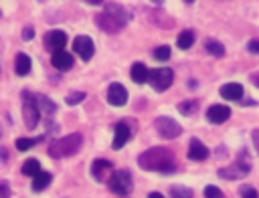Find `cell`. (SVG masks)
<instances>
[{
  "label": "cell",
  "mask_w": 259,
  "mask_h": 198,
  "mask_svg": "<svg viewBox=\"0 0 259 198\" xmlns=\"http://www.w3.org/2000/svg\"><path fill=\"white\" fill-rule=\"evenodd\" d=\"M138 166L148 172H160V174H174L178 170L174 152L166 145H154L138 156Z\"/></svg>",
  "instance_id": "1"
},
{
  "label": "cell",
  "mask_w": 259,
  "mask_h": 198,
  "mask_svg": "<svg viewBox=\"0 0 259 198\" xmlns=\"http://www.w3.org/2000/svg\"><path fill=\"white\" fill-rule=\"evenodd\" d=\"M130 18H132V12L130 10H125V8L117 6V4H107L103 12L95 14V24L103 32L113 34V32H119L130 22Z\"/></svg>",
  "instance_id": "2"
},
{
  "label": "cell",
  "mask_w": 259,
  "mask_h": 198,
  "mask_svg": "<svg viewBox=\"0 0 259 198\" xmlns=\"http://www.w3.org/2000/svg\"><path fill=\"white\" fill-rule=\"evenodd\" d=\"M83 143V135L81 133H69L65 137H59L55 139L51 145H49V156L59 160V158H67V156H73L79 152Z\"/></svg>",
  "instance_id": "3"
},
{
  "label": "cell",
  "mask_w": 259,
  "mask_h": 198,
  "mask_svg": "<svg viewBox=\"0 0 259 198\" xmlns=\"http://www.w3.org/2000/svg\"><path fill=\"white\" fill-rule=\"evenodd\" d=\"M109 190L117 196H125L134 190V178L127 170H115L109 178Z\"/></svg>",
  "instance_id": "4"
},
{
  "label": "cell",
  "mask_w": 259,
  "mask_h": 198,
  "mask_svg": "<svg viewBox=\"0 0 259 198\" xmlns=\"http://www.w3.org/2000/svg\"><path fill=\"white\" fill-rule=\"evenodd\" d=\"M22 117H24V123L28 129L36 127L40 111L36 107V95H32L30 91H22Z\"/></svg>",
  "instance_id": "5"
},
{
  "label": "cell",
  "mask_w": 259,
  "mask_h": 198,
  "mask_svg": "<svg viewBox=\"0 0 259 198\" xmlns=\"http://www.w3.org/2000/svg\"><path fill=\"white\" fill-rule=\"evenodd\" d=\"M239 156H241V158H239L235 164H231V166L219 170V176H221V178H225V180H237V178H245V176L251 172V164H249V160L245 158L247 152L243 150Z\"/></svg>",
  "instance_id": "6"
},
{
  "label": "cell",
  "mask_w": 259,
  "mask_h": 198,
  "mask_svg": "<svg viewBox=\"0 0 259 198\" xmlns=\"http://www.w3.org/2000/svg\"><path fill=\"white\" fill-rule=\"evenodd\" d=\"M172 81H174V71L172 69H168V67H164V69H152L150 73H148V83L156 89V91H166L170 85H172Z\"/></svg>",
  "instance_id": "7"
},
{
  "label": "cell",
  "mask_w": 259,
  "mask_h": 198,
  "mask_svg": "<svg viewBox=\"0 0 259 198\" xmlns=\"http://www.w3.org/2000/svg\"><path fill=\"white\" fill-rule=\"evenodd\" d=\"M154 125H156V129H158V133H160L162 137H166V139H174V137H178V135L182 133V127H180L172 117H156Z\"/></svg>",
  "instance_id": "8"
},
{
  "label": "cell",
  "mask_w": 259,
  "mask_h": 198,
  "mask_svg": "<svg viewBox=\"0 0 259 198\" xmlns=\"http://www.w3.org/2000/svg\"><path fill=\"white\" fill-rule=\"evenodd\" d=\"M73 51H75L83 61H89V59L93 57V53H95V44H93L91 36L79 34V36H75V40H73Z\"/></svg>",
  "instance_id": "9"
},
{
  "label": "cell",
  "mask_w": 259,
  "mask_h": 198,
  "mask_svg": "<svg viewBox=\"0 0 259 198\" xmlns=\"http://www.w3.org/2000/svg\"><path fill=\"white\" fill-rule=\"evenodd\" d=\"M130 123H132V121H119V123H115V135H113V141H111L113 150L123 147V145H125V141L132 137V133H134V131H132Z\"/></svg>",
  "instance_id": "10"
},
{
  "label": "cell",
  "mask_w": 259,
  "mask_h": 198,
  "mask_svg": "<svg viewBox=\"0 0 259 198\" xmlns=\"http://www.w3.org/2000/svg\"><path fill=\"white\" fill-rule=\"evenodd\" d=\"M65 42H67V34L63 30H49L45 34V46H47V51H53V53L63 51Z\"/></svg>",
  "instance_id": "11"
},
{
  "label": "cell",
  "mask_w": 259,
  "mask_h": 198,
  "mask_svg": "<svg viewBox=\"0 0 259 198\" xmlns=\"http://www.w3.org/2000/svg\"><path fill=\"white\" fill-rule=\"evenodd\" d=\"M107 101L115 107H121L127 103V91L121 83H111L109 89H107Z\"/></svg>",
  "instance_id": "12"
},
{
  "label": "cell",
  "mask_w": 259,
  "mask_h": 198,
  "mask_svg": "<svg viewBox=\"0 0 259 198\" xmlns=\"http://www.w3.org/2000/svg\"><path fill=\"white\" fill-rule=\"evenodd\" d=\"M231 117V107H227V105H210L208 109H206V119H208V123H214V125H219V123H223V121H227Z\"/></svg>",
  "instance_id": "13"
},
{
  "label": "cell",
  "mask_w": 259,
  "mask_h": 198,
  "mask_svg": "<svg viewBox=\"0 0 259 198\" xmlns=\"http://www.w3.org/2000/svg\"><path fill=\"white\" fill-rule=\"evenodd\" d=\"M109 172H113V164H111L109 160H103V158L93 160V164H91V176H93L97 182H103Z\"/></svg>",
  "instance_id": "14"
},
{
  "label": "cell",
  "mask_w": 259,
  "mask_h": 198,
  "mask_svg": "<svg viewBox=\"0 0 259 198\" xmlns=\"http://www.w3.org/2000/svg\"><path fill=\"white\" fill-rule=\"evenodd\" d=\"M208 147L200 141V139H196V137H192L190 139V145H188V158L190 160H194V162H202V160H206L208 158Z\"/></svg>",
  "instance_id": "15"
},
{
  "label": "cell",
  "mask_w": 259,
  "mask_h": 198,
  "mask_svg": "<svg viewBox=\"0 0 259 198\" xmlns=\"http://www.w3.org/2000/svg\"><path fill=\"white\" fill-rule=\"evenodd\" d=\"M243 95H245V89L239 83H227L221 87V97L227 101H241Z\"/></svg>",
  "instance_id": "16"
},
{
  "label": "cell",
  "mask_w": 259,
  "mask_h": 198,
  "mask_svg": "<svg viewBox=\"0 0 259 198\" xmlns=\"http://www.w3.org/2000/svg\"><path fill=\"white\" fill-rule=\"evenodd\" d=\"M51 63H53V67L59 69V71H69V69L73 67V55L67 53L65 48H63V51H57V53H53Z\"/></svg>",
  "instance_id": "17"
},
{
  "label": "cell",
  "mask_w": 259,
  "mask_h": 198,
  "mask_svg": "<svg viewBox=\"0 0 259 198\" xmlns=\"http://www.w3.org/2000/svg\"><path fill=\"white\" fill-rule=\"evenodd\" d=\"M30 57L28 55H24V53H18L16 55V59H14V71H16V75H20V77H24V75H28L30 73Z\"/></svg>",
  "instance_id": "18"
},
{
  "label": "cell",
  "mask_w": 259,
  "mask_h": 198,
  "mask_svg": "<svg viewBox=\"0 0 259 198\" xmlns=\"http://www.w3.org/2000/svg\"><path fill=\"white\" fill-rule=\"evenodd\" d=\"M148 73H150V69L144 63H134L132 65V81L134 83H138V85L146 83L148 81Z\"/></svg>",
  "instance_id": "19"
},
{
  "label": "cell",
  "mask_w": 259,
  "mask_h": 198,
  "mask_svg": "<svg viewBox=\"0 0 259 198\" xmlns=\"http://www.w3.org/2000/svg\"><path fill=\"white\" fill-rule=\"evenodd\" d=\"M51 180H53V176H51L49 172H42V170H40V172L32 178V190H34V192H42L45 188H49Z\"/></svg>",
  "instance_id": "20"
},
{
  "label": "cell",
  "mask_w": 259,
  "mask_h": 198,
  "mask_svg": "<svg viewBox=\"0 0 259 198\" xmlns=\"http://www.w3.org/2000/svg\"><path fill=\"white\" fill-rule=\"evenodd\" d=\"M36 107H38V111L45 113V115H53V113L57 111L55 101H51L47 95H36Z\"/></svg>",
  "instance_id": "21"
},
{
  "label": "cell",
  "mask_w": 259,
  "mask_h": 198,
  "mask_svg": "<svg viewBox=\"0 0 259 198\" xmlns=\"http://www.w3.org/2000/svg\"><path fill=\"white\" fill-rule=\"evenodd\" d=\"M204 48H206L212 57H217V59L225 57V44H223L221 40H217V38H206V40H204Z\"/></svg>",
  "instance_id": "22"
},
{
  "label": "cell",
  "mask_w": 259,
  "mask_h": 198,
  "mask_svg": "<svg viewBox=\"0 0 259 198\" xmlns=\"http://www.w3.org/2000/svg\"><path fill=\"white\" fill-rule=\"evenodd\" d=\"M192 42H194V32H192L190 28L182 30V32L178 34V38H176V44H178V48H182V51L190 48V46H192Z\"/></svg>",
  "instance_id": "23"
},
{
  "label": "cell",
  "mask_w": 259,
  "mask_h": 198,
  "mask_svg": "<svg viewBox=\"0 0 259 198\" xmlns=\"http://www.w3.org/2000/svg\"><path fill=\"white\" fill-rule=\"evenodd\" d=\"M20 172L24 174V176H36L38 172H40V164H38V160H34V158H30V160H26L24 164H22V168H20Z\"/></svg>",
  "instance_id": "24"
},
{
  "label": "cell",
  "mask_w": 259,
  "mask_h": 198,
  "mask_svg": "<svg viewBox=\"0 0 259 198\" xmlns=\"http://www.w3.org/2000/svg\"><path fill=\"white\" fill-rule=\"evenodd\" d=\"M178 111H180L182 115H194V113L198 111V101H194V99L182 101V103H178Z\"/></svg>",
  "instance_id": "25"
},
{
  "label": "cell",
  "mask_w": 259,
  "mask_h": 198,
  "mask_svg": "<svg viewBox=\"0 0 259 198\" xmlns=\"http://www.w3.org/2000/svg\"><path fill=\"white\" fill-rule=\"evenodd\" d=\"M192 196H194V192L188 186H172L170 188V198H192Z\"/></svg>",
  "instance_id": "26"
},
{
  "label": "cell",
  "mask_w": 259,
  "mask_h": 198,
  "mask_svg": "<svg viewBox=\"0 0 259 198\" xmlns=\"http://www.w3.org/2000/svg\"><path fill=\"white\" fill-rule=\"evenodd\" d=\"M40 139H42V137H18V139H16V150L26 152V150H30L32 145H36Z\"/></svg>",
  "instance_id": "27"
},
{
  "label": "cell",
  "mask_w": 259,
  "mask_h": 198,
  "mask_svg": "<svg viewBox=\"0 0 259 198\" xmlns=\"http://www.w3.org/2000/svg\"><path fill=\"white\" fill-rule=\"evenodd\" d=\"M154 59H156V61H168V59H170V46L162 44V46L154 48Z\"/></svg>",
  "instance_id": "28"
},
{
  "label": "cell",
  "mask_w": 259,
  "mask_h": 198,
  "mask_svg": "<svg viewBox=\"0 0 259 198\" xmlns=\"http://www.w3.org/2000/svg\"><path fill=\"white\" fill-rule=\"evenodd\" d=\"M85 99V93L83 91H75V93H69L67 97H65V103L67 105H77V103H81Z\"/></svg>",
  "instance_id": "29"
},
{
  "label": "cell",
  "mask_w": 259,
  "mask_h": 198,
  "mask_svg": "<svg viewBox=\"0 0 259 198\" xmlns=\"http://www.w3.org/2000/svg\"><path fill=\"white\" fill-rule=\"evenodd\" d=\"M204 198H223V192H221V188H219V186L208 184V186L204 188Z\"/></svg>",
  "instance_id": "30"
},
{
  "label": "cell",
  "mask_w": 259,
  "mask_h": 198,
  "mask_svg": "<svg viewBox=\"0 0 259 198\" xmlns=\"http://www.w3.org/2000/svg\"><path fill=\"white\" fill-rule=\"evenodd\" d=\"M239 196H241V198H257V190H255L253 186L245 184V186L239 188Z\"/></svg>",
  "instance_id": "31"
},
{
  "label": "cell",
  "mask_w": 259,
  "mask_h": 198,
  "mask_svg": "<svg viewBox=\"0 0 259 198\" xmlns=\"http://www.w3.org/2000/svg\"><path fill=\"white\" fill-rule=\"evenodd\" d=\"M247 51L253 53V55H259V38H251L247 42Z\"/></svg>",
  "instance_id": "32"
},
{
  "label": "cell",
  "mask_w": 259,
  "mask_h": 198,
  "mask_svg": "<svg viewBox=\"0 0 259 198\" xmlns=\"http://www.w3.org/2000/svg\"><path fill=\"white\" fill-rule=\"evenodd\" d=\"M10 196V186L8 182H0V198H8Z\"/></svg>",
  "instance_id": "33"
},
{
  "label": "cell",
  "mask_w": 259,
  "mask_h": 198,
  "mask_svg": "<svg viewBox=\"0 0 259 198\" xmlns=\"http://www.w3.org/2000/svg\"><path fill=\"white\" fill-rule=\"evenodd\" d=\"M32 36H34V30H32V26H26V28L22 30V38H24V40H30Z\"/></svg>",
  "instance_id": "34"
},
{
  "label": "cell",
  "mask_w": 259,
  "mask_h": 198,
  "mask_svg": "<svg viewBox=\"0 0 259 198\" xmlns=\"http://www.w3.org/2000/svg\"><path fill=\"white\" fill-rule=\"evenodd\" d=\"M251 137H253V145H255V150L259 152V129H253Z\"/></svg>",
  "instance_id": "35"
},
{
  "label": "cell",
  "mask_w": 259,
  "mask_h": 198,
  "mask_svg": "<svg viewBox=\"0 0 259 198\" xmlns=\"http://www.w3.org/2000/svg\"><path fill=\"white\" fill-rule=\"evenodd\" d=\"M0 162H8V150L4 145H0Z\"/></svg>",
  "instance_id": "36"
},
{
  "label": "cell",
  "mask_w": 259,
  "mask_h": 198,
  "mask_svg": "<svg viewBox=\"0 0 259 198\" xmlns=\"http://www.w3.org/2000/svg\"><path fill=\"white\" fill-rule=\"evenodd\" d=\"M251 83H253L255 87H259V73H253V75H251Z\"/></svg>",
  "instance_id": "37"
},
{
  "label": "cell",
  "mask_w": 259,
  "mask_h": 198,
  "mask_svg": "<svg viewBox=\"0 0 259 198\" xmlns=\"http://www.w3.org/2000/svg\"><path fill=\"white\" fill-rule=\"evenodd\" d=\"M148 198H164V196H162L160 192H150V194H148Z\"/></svg>",
  "instance_id": "38"
}]
</instances>
